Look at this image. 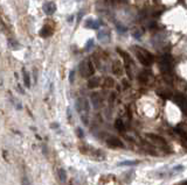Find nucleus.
I'll list each match as a JSON object with an SVG mask.
<instances>
[{
	"mask_svg": "<svg viewBox=\"0 0 187 185\" xmlns=\"http://www.w3.org/2000/svg\"><path fill=\"white\" fill-rule=\"evenodd\" d=\"M134 51L137 59L139 61V63H142L143 65H145V66H149V65H151V64L153 63L155 57H153V55L151 53H149L146 49L140 48V47H134Z\"/></svg>",
	"mask_w": 187,
	"mask_h": 185,
	"instance_id": "1",
	"label": "nucleus"
},
{
	"mask_svg": "<svg viewBox=\"0 0 187 185\" xmlns=\"http://www.w3.org/2000/svg\"><path fill=\"white\" fill-rule=\"evenodd\" d=\"M79 70H80L81 76H82V77H84V78L92 77L94 74H95L94 63L91 62L90 59H84L83 62H81L80 66H79Z\"/></svg>",
	"mask_w": 187,
	"mask_h": 185,
	"instance_id": "2",
	"label": "nucleus"
},
{
	"mask_svg": "<svg viewBox=\"0 0 187 185\" xmlns=\"http://www.w3.org/2000/svg\"><path fill=\"white\" fill-rule=\"evenodd\" d=\"M160 70L165 74H168L172 70V61L170 56H164L160 61Z\"/></svg>",
	"mask_w": 187,
	"mask_h": 185,
	"instance_id": "3",
	"label": "nucleus"
},
{
	"mask_svg": "<svg viewBox=\"0 0 187 185\" xmlns=\"http://www.w3.org/2000/svg\"><path fill=\"white\" fill-rule=\"evenodd\" d=\"M146 138L150 139V140H151V142H153L155 144H158L159 147H166V146H167V142L165 141V139L161 138L160 135L149 133V134H146Z\"/></svg>",
	"mask_w": 187,
	"mask_h": 185,
	"instance_id": "4",
	"label": "nucleus"
},
{
	"mask_svg": "<svg viewBox=\"0 0 187 185\" xmlns=\"http://www.w3.org/2000/svg\"><path fill=\"white\" fill-rule=\"evenodd\" d=\"M111 71H112V74H115V76H117V77H121V76H123V74H124V66H123V64L121 63L119 61H115V62L112 63Z\"/></svg>",
	"mask_w": 187,
	"mask_h": 185,
	"instance_id": "5",
	"label": "nucleus"
},
{
	"mask_svg": "<svg viewBox=\"0 0 187 185\" xmlns=\"http://www.w3.org/2000/svg\"><path fill=\"white\" fill-rule=\"evenodd\" d=\"M108 146L111 148H124V143L121 141V139L116 138V136H111L108 139Z\"/></svg>",
	"mask_w": 187,
	"mask_h": 185,
	"instance_id": "6",
	"label": "nucleus"
},
{
	"mask_svg": "<svg viewBox=\"0 0 187 185\" xmlns=\"http://www.w3.org/2000/svg\"><path fill=\"white\" fill-rule=\"evenodd\" d=\"M101 83H102V80L100 77L92 76V77H90L89 80H88V87H89V89H96V87H98V86L101 85Z\"/></svg>",
	"mask_w": 187,
	"mask_h": 185,
	"instance_id": "7",
	"label": "nucleus"
},
{
	"mask_svg": "<svg viewBox=\"0 0 187 185\" xmlns=\"http://www.w3.org/2000/svg\"><path fill=\"white\" fill-rule=\"evenodd\" d=\"M98 40L102 43H108L110 41V32L108 29H102L101 32L98 33Z\"/></svg>",
	"mask_w": 187,
	"mask_h": 185,
	"instance_id": "8",
	"label": "nucleus"
},
{
	"mask_svg": "<svg viewBox=\"0 0 187 185\" xmlns=\"http://www.w3.org/2000/svg\"><path fill=\"white\" fill-rule=\"evenodd\" d=\"M56 10V6L54 2L52 1H47L45 5H43V11L46 12V14H48V15H52L54 12Z\"/></svg>",
	"mask_w": 187,
	"mask_h": 185,
	"instance_id": "9",
	"label": "nucleus"
},
{
	"mask_svg": "<svg viewBox=\"0 0 187 185\" xmlns=\"http://www.w3.org/2000/svg\"><path fill=\"white\" fill-rule=\"evenodd\" d=\"M149 79H150V72H147V71H142L138 74V82L142 83V84H147Z\"/></svg>",
	"mask_w": 187,
	"mask_h": 185,
	"instance_id": "10",
	"label": "nucleus"
},
{
	"mask_svg": "<svg viewBox=\"0 0 187 185\" xmlns=\"http://www.w3.org/2000/svg\"><path fill=\"white\" fill-rule=\"evenodd\" d=\"M91 100H92L94 107H95V108H98V107H100V104L102 103V98L100 97V93H92V95H91Z\"/></svg>",
	"mask_w": 187,
	"mask_h": 185,
	"instance_id": "11",
	"label": "nucleus"
},
{
	"mask_svg": "<svg viewBox=\"0 0 187 185\" xmlns=\"http://www.w3.org/2000/svg\"><path fill=\"white\" fill-rule=\"evenodd\" d=\"M101 26V21H95V20H87L86 21V27L87 28H92V29H97L98 27Z\"/></svg>",
	"mask_w": 187,
	"mask_h": 185,
	"instance_id": "12",
	"label": "nucleus"
},
{
	"mask_svg": "<svg viewBox=\"0 0 187 185\" xmlns=\"http://www.w3.org/2000/svg\"><path fill=\"white\" fill-rule=\"evenodd\" d=\"M52 34H53V29L49 26H45L42 29H41V32H40V35L42 37H48L50 36Z\"/></svg>",
	"mask_w": 187,
	"mask_h": 185,
	"instance_id": "13",
	"label": "nucleus"
},
{
	"mask_svg": "<svg viewBox=\"0 0 187 185\" xmlns=\"http://www.w3.org/2000/svg\"><path fill=\"white\" fill-rule=\"evenodd\" d=\"M103 86L107 87V89H111V87L115 86V80L112 79L111 77H107L104 79V82H103Z\"/></svg>",
	"mask_w": 187,
	"mask_h": 185,
	"instance_id": "14",
	"label": "nucleus"
},
{
	"mask_svg": "<svg viewBox=\"0 0 187 185\" xmlns=\"http://www.w3.org/2000/svg\"><path fill=\"white\" fill-rule=\"evenodd\" d=\"M115 127H116V129L119 131V132H124V131H125V123L123 122L122 119H117L116 122H115Z\"/></svg>",
	"mask_w": 187,
	"mask_h": 185,
	"instance_id": "15",
	"label": "nucleus"
},
{
	"mask_svg": "<svg viewBox=\"0 0 187 185\" xmlns=\"http://www.w3.org/2000/svg\"><path fill=\"white\" fill-rule=\"evenodd\" d=\"M57 177H59L60 182H62V183H64L67 180V174H66L64 169H62V168L57 169Z\"/></svg>",
	"mask_w": 187,
	"mask_h": 185,
	"instance_id": "16",
	"label": "nucleus"
},
{
	"mask_svg": "<svg viewBox=\"0 0 187 185\" xmlns=\"http://www.w3.org/2000/svg\"><path fill=\"white\" fill-rule=\"evenodd\" d=\"M131 34H132V36L134 38H140V37L143 36V34H144V30L142 28H134V30L131 32Z\"/></svg>",
	"mask_w": 187,
	"mask_h": 185,
	"instance_id": "17",
	"label": "nucleus"
},
{
	"mask_svg": "<svg viewBox=\"0 0 187 185\" xmlns=\"http://www.w3.org/2000/svg\"><path fill=\"white\" fill-rule=\"evenodd\" d=\"M75 106H76V111L79 113H83V99H77Z\"/></svg>",
	"mask_w": 187,
	"mask_h": 185,
	"instance_id": "18",
	"label": "nucleus"
},
{
	"mask_svg": "<svg viewBox=\"0 0 187 185\" xmlns=\"http://www.w3.org/2000/svg\"><path fill=\"white\" fill-rule=\"evenodd\" d=\"M23 83H25V86L31 87V78H29V74L25 70H23Z\"/></svg>",
	"mask_w": 187,
	"mask_h": 185,
	"instance_id": "19",
	"label": "nucleus"
},
{
	"mask_svg": "<svg viewBox=\"0 0 187 185\" xmlns=\"http://www.w3.org/2000/svg\"><path fill=\"white\" fill-rule=\"evenodd\" d=\"M182 170H184V167H182V165H178L176 168H173V174H176V172H181Z\"/></svg>",
	"mask_w": 187,
	"mask_h": 185,
	"instance_id": "20",
	"label": "nucleus"
},
{
	"mask_svg": "<svg viewBox=\"0 0 187 185\" xmlns=\"http://www.w3.org/2000/svg\"><path fill=\"white\" fill-rule=\"evenodd\" d=\"M22 185H31V182H29L27 176H23V177H22Z\"/></svg>",
	"mask_w": 187,
	"mask_h": 185,
	"instance_id": "21",
	"label": "nucleus"
},
{
	"mask_svg": "<svg viewBox=\"0 0 187 185\" xmlns=\"http://www.w3.org/2000/svg\"><path fill=\"white\" fill-rule=\"evenodd\" d=\"M91 47H94V41L92 40H89L88 42H87V47H86V50H90Z\"/></svg>",
	"mask_w": 187,
	"mask_h": 185,
	"instance_id": "22",
	"label": "nucleus"
},
{
	"mask_svg": "<svg viewBox=\"0 0 187 185\" xmlns=\"http://www.w3.org/2000/svg\"><path fill=\"white\" fill-rule=\"evenodd\" d=\"M137 162H131V161H128V162H122L119 163V165H136Z\"/></svg>",
	"mask_w": 187,
	"mask_h": 185,
	"instance_id": "23",
	"label": "nucleus"
},
{
	"mask_svg": "<svg viewBox=\"0 0 187 185\" xmlns=\"http://www.w3.org/2000/svg\"><path fill=\"white\" fill-rule=\"evenodd\" d=\"M122 84H123V87H124V89H128L129 86H130V84H129L128 79H123V82H122Z\"/></svg>",
	"mask_w": 187,
	"mask_h": 185,
	"instance_id": "24",
	"label": "nucleus"
},
{
	"mask_svg": "<svg viewBox=\"0 0 187 185\" xmlns=\"http://www.w3.org/2000/svg\"><path fill=\"white\" fill-rule=\"evenodd\" d=\"M74 78H75V72H74V71H70V74H69L70 83H73V82H74Z\"/></svg>",
	"mask_w": 187,
	"mask_h": 185,
	"instance_id": "25",
	"label": "nucleus"
},
{
	"mask_svg": "<svg viewBox=\"0 0 187 185\" xmlns=\"http://www.w3.org/2000/svg\"><path fill=\"white\" fill-rule=\"evenodd\" d=\"M77 134H79L80 138H83V133H82V129H81V128H77Z\"/></svg>",
	"mask_w": 187,
	"mask_h": 185,
	"instance_id": "26",
	"label": "nucleus"
}]
</instances>
